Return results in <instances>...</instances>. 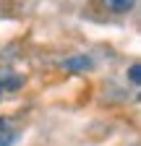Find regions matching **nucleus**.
<instances>
[{"label": "nucleus", "mask_w": 141, "mask_h": 146, "mask_svg": "<svg viewBox=\"0 0 141 146\" xmlns=\"http://www.w3.org/2000/svg\"><path fill=\"white\" fill-rule=\"evenodd\" d=\"M92 68V60L86 58V55H78V58H68L63 63V70H70V73H84Z\"/></svg>", "instance_id": "obj_1"}, {"label": "nucleus", "mask_w": 141, "mask_h": 146, "mask_svg": "<svg viewBox=\"0 0 141 146\" xmlns=\"http://www.w3.org/2000/svg\"><path fill=\"white\" fill-rule=\"evenodd\" d=\"M133 3L136 0H104V5H107L110 11H115V13H128L133 8Z\"/></svg>", "instance_id": "obj_2"}, {"label": "nucleus", "mask_w": 141, "mask_h": 146, "mask_svg": "<svg viewBox=\"0 0 141 146\" xmlns=\"http://www.w3.org/2000/svg\"><path fill=\"white\" fill-rule=\"evenodd\" d=\"M128 78H131L133 84H138V81H141V65H138V63H133V65L128 68Z\"/></svg>", "instance_id": "obj_3"}, {"label": "nucleus", "mask_w": 141, "mask_h": 146, "mask_svg": "<svg viewBox=\"0 0 141 146\" xmlns=\"http://www.w3.org/2000/svg\"><path fill=\"white\" fill-rule=\"evenodd\" d=\"M13 141H16V133H3L0 131V146H13Z\"/></svg>", "instance_id": "obj_4"}, {"label": "nucleus", "mask_w": 141, "mask_h": 146, "mask_svg": "<svg viewBox=\"0 0 141 146\" xmlns=\"http://www.w3.org/2000/svg\"><path fill=\"white\" fill-rule=\"evenodd\" d=\"M0 94H3V89H0Z\"/></svg>", "instance_id": "obj_5"}]
</instances>
